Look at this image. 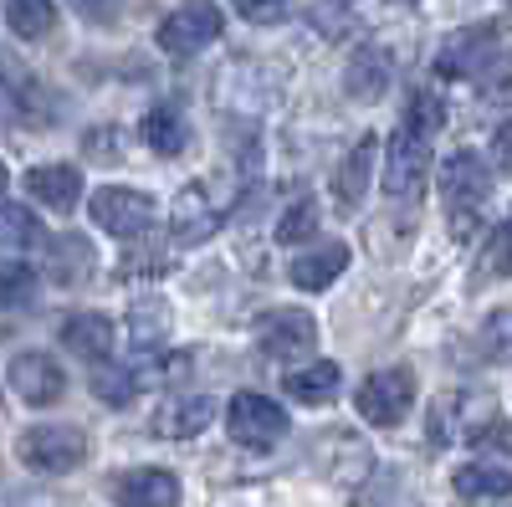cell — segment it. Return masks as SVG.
Returning a JSON list of instances; mask_svg holds the SVG:
<instances>
[{
	"label": "cell",
	"instance_id": "4fadbf2b",
	"mask_svg": "<svg viewBox=\"0 0 512 507\" xmlns=\"http://www.w3.org/2000/svg\"><path fill=\"white\" fill-rule=\"evenodd\" d=\"M108 497L118 507H180V477L164 467H139V472L113 477Z\"/></svg>",
	"mask_w": 512,
	"mask_h": 507
},
{
	"label": "cell",
	"instance_id": "7c38bea8",
	"mask_svg": "<svg viewBox=\"0 0 512 507\" xmlns=\"http://www.w3.org/2000/svg\"><path fill=\"white\" fill-rule=\"evenodd\" d=\"M226 210L216 205V195H210V185H185L175 195V205H169V236H175V246H200L221 231Z\"/></svg>",
	"mask_w": 512,
	"mask_h": 507
},
{
	"label": "cell",
	"instance_id": "e0dca14e",
	"mask_svg": "<svg viewBox=\"0 0 512 507\" xmlns=\"http://www.w3.org/2000/svg\"><path fill=\"white\" fill-rule=\"evenodd\" d=\"M57 333H62V349L88 364H108V354L118 344V328L108 313H67Z\"/></svg>",
	"mask_w": 512,
	"mask_h": 507
},
{
	"label": "cell",
	"instance_id": "d6a6232c",
	"mask_svg": "<svg viewBox=\"0 0 512 507\" xmlns=\"http://www.w3.org/2000/svg\"><path fill=\"white\" fill-rule=\"evenodd\" d=\"M415 129H425V134H436V129H446V103L436 98V93H415L410 98V113H405Z\"/></svg>",
	"mask_w": 512,
	"mask_h": 507
},
{
	"label": "cell",
	"instance_id": "4316f807",
	"mask_svg": "<svg viewBox=\"0 0 512 507\" xmlns=\"http://www.w3.org/2000/svg\"><path fill=\"white\" fill-rule=\"evenodd\" d=\"M282 385H287L292 400H303V405H328L338 390H344V369H338L333 359H323V364H308V369H292Z\"/></svg>",
	"mask_w": 512,
	"mask_h": 507
},
{
	"label": "cell",
	"instance_id": "d6986e66",
	"mask_svg": "<svg viewBox=\"0 0 512 507\" xmlns=\"http://www.w3.org/2000/svg\"><path fill=\"white\" fill-rule=\"evenodd\" d=\"M344 272H349V246H344V241H323V246H313V251H297L287 277H292V287H303V292H323V287H333Z\"/></svg>",
	"mask_w": 512,
	"mask_h": 507
},
{
	"label": "cell",
	"instance_id": "83f0119b",
	"mask_svg": "<svg viewBox=\"0 0 512 507\" xmlns=\"http://www.w3.org/2000/svg\"><path fill=\"white\" fill-rule=\"evenodd\" d=\"M6 26L21 41H41L57 31V6L52 0H6Z\"/></svg>",
	"mask_w": 512,
	"mask_h": 507
},
{
	"label": "cell",
	"instance_id": "2e32d148",
	"mask_svg": "<svg viewBox=\"0 0 512 507\" xmlns=\"http://www.w3.org/2000/svg\"><path fill=\"white\" fill-rule=\"evenodd\" d=\"M492 52H497V31L466 26V31L446 36V47L436 57V72L441 77H482V67L492 62Z\"/></svg>",
	"mask_w": 512,
	"mask_h": 507
},
{
	"label": "cell",
	"instance_id": "f1b7e54d",
	"mask_svg": "<svg viewBox=\"0 0 512 507\" xmlns=\"http://www.w3.org/2000/svg\"><path fill=\"white\" fill-rule=\"evenodd\" d=\"M144 379H154V374H144V369H113V364H98V369H93V395H98L103 405H128V400L139 395Z\"/></svg>",
	"mask_w": 512,
	"mask_h": 507
},
{
	"label": "cell",
	"instance_id": "5bb4252c",
	"mask_svg": "<svg viewBox=\"0 0 512 507\" xmlns=\"http://www.w3.org/2000/svg\"><path fill=\"white\" fill-rule=\"evenodd\" d=\"M390 82H395V57L384 52L379 41H364L344 67V93L354 103H379L384 93H390Z\"/></svg>",
	"mask_w": 512,
	"mask_h": 507
},
{
	"label": "cell",
	"instance_id": "277c9868",
	"mask_svg": "<svg viewBox=\"0 0 512 507\" xmlns=\"http://www.w3.org/2000/svg\"><path fill=\"white\" fill-rule=\"evenodd\" d=\"M21 461L41 477H67L88 461V431L77 426H62V420H47V426H31L21 441H16Z\"/></svg>",
	"mask_w": 512,
	"mask_h": 507
},
{
	"label": "cell",
	"instance_id": "1f68e13d",
	"mask_svg": "<svg viewBox=\"0 0 512 507\" xmlns=\"http://www.w3.org/2000/svg\"><path fill=\"white\" fill-rule=\"evenodd\" d=\"M482 349H487V359L512 364V308L487 313V323H482Z\"/></svg>",
	"mask_w": 512,
	"mask_h": 507
},
{
	"label": "cell",
	"instance_id": "9c48e42d",
	"mask_svg": "<svg viewBox=\"0 0 512 507\" xmlns=\"http://www.w3.org/2000/svg\"><path fill=\"white\" fill-rule=\"evenodd\" d=\"M88 210H93L98 231H108V236H118V241H134V236H144V231L154 226V200H149L144 190H128V185H103V190H93Z\"/></svg>",
	"mask_w": 512,
	"mask_h": 507
},
{
	"label": "cell",
	"instance_id": "ac0fdd59",
	"mask_svg": "<svg viewBox=\"0 0 512 507\" xmlns=\"http://www.w3.org/2000/svg\"><path fill=\"white\" fill-rule=\"evenodd\" d=\"M210 420H216V400L210 395H180V400H164L149 420V431L164 436V441H190L200 436Z\"/></svg>",
	"mask_w": 512,
	"mask_h": 507
},
{
	"label": "cell",
	"instance_id": "52a82bcc",
	"mask_svg": "<svg viewBox=\"0 0 512 507\" xmlns=\"http://www.w3.org/2000/svg\"><path fill=\"white\" fill-rule=\"evenodd\" d=\"M256 344L272 364H297L318 349V318L308 308H272L256 318Z\"/></svg>",
	"mask_w": 512,
	"mask_h": 507
},
{
	"label": "cell",
	"instance_id": "d590c367",
	"mask_svg": "<svg viewBox=\"0 0 512 507\" xmlns=\"http://www.w3.org/2000/svg\"><path fill=\"white\" fill-rule=\"evenodd\" d=\"M72 6L82 11V16H88V21H113V11H118V0H72Z\"/></svg>",
	"mask_w": 512,
	"mask_h": 507
},
{
	"label": "cell",
	"instance_id": "d4e9b609",
	"mask_svg": "<svg viewBox=\"0 0 512 507\" xmlns=\"http://www.w3.org/2000/svg\"><path fill=\"white\" fill-rule=\"evenodd\" d=\"M164 338H169V308L159 298H139L128 308V344H134V354L154 359L164 349Z\"/></svg>",
	"mask_w": 512,
	"mask_h": 507
},
{
	"label": "cell",
	"instance_id": "484cf974",
	"mask_svg": "<svg viewBox=\"0 0 512 507\" xmlns=\"http://www.w3.org/2000/svg\"><path fill=\"white\" fill-rule=\"evenodd\" d=\"M41 241H47L41 221L31 216L21 200H6V216H0V246H6V262H26Z\"/></svg>",
	"mask_w": 512,
	"mask_h": 507
},
{
	"label": "cell",
	"instance_id": "4dcf8cb0",
	"mask_svg": "<svg viewBox=\"0 0 512 507\" xmlns=\"http://www.w3.org/2000/svg\"><path fill=\"white\" fill-rule=\"evenodd\" d=\"M507 272H512V216L487 231L482 262H477V277H507Z\"/></svg>",
	"mask_w": 512,
	"mask_h": 507
},
{
	"label": "cell",
	"instance_id": "7a4b0ae2",
	"mask_svg": "<svg viewBox=\"0 0 512 507\" xmlns=\"http://www.w3.org/2000/svg\"><path fill=\"white\" fill-rule=\"evenodd\" d=\"M497 420V405L492 395H477V390H451L431 405V420H425V436H431V446H487V431Z\"/></svg>",
	"mask_w": 512,
	"mask_h": 507
},
{
	"label": "cell",
	"instance_id": "7402d4cb",
	"mask_svg": "<svg viewBox=\"0 0 512 507\" xmlns=\"http://www.w3.org/2000/svg\"><path fill=\"white\" fill-rule=\"evenodd\" d=\"M93 267H98V251H93V241L88 236H57L52 241V251H47V277L57 282V287H77V282H88L93 277Z\"/></svg>",
	"mask_w": 512,
	"mask_h": 507
},
{
	"label": "cell",
	"instance_id": "6da1fadb",
	"mask_svg": "<svg viewBox=\"0 0 512 507\" xmlns=\"http://www.w3.org/2000/svg\"><path fill=\"white\" fill-rule=\"evenodd\" d=\"M425 175H431V134L415 129L410 118H400V129L384 144V169H379V185L390 200L415 205L425 190Z\"/></svg>",
	"mask_w": 512,
	"mask_h": 507
},
{
	"label": "cell",
	"instance_id": "8fae6325",
	"mask_svg": "<svg viewBox=\"0 0 512 507\" xmlns=\"http://www.w3.org/2000/svg\"><path fill=\"white\" fill-rule=\"evenodd\" d=\"M221 36V11L210 6V0H185L180 11H169L159 21V52L169 57H195L200 47Z\"/></svg>",
	"mask_w": 512,
	"mask_h": 507
},
{
	"label": "cell",
	"instance_id": "3957f363",
	"mask_svg": "<svg viewBox=\"0 0 512 507\" xmlns=\"http://www.w3.org/2000/svg\"><path fill=\"white\" fill-rule=\"evenodd\" d=\"M487 190H492V175H487V159H482L477 149H456V154L441 164V195H446V205H451L456 236H472L477 210L487 205Z\"/></svg>",
	"mask_w": 512,
	"mask_h": 507
},
{
	"label": "cell",
	"instance_id": "8992f818",
	"mask_svg": "<svg viewBox=\"0 0 512 507\" xmlns=\"http://www.w3.org/2000/svg\"><path fill=\"white\" fill-rule=\"evenodd\" d=\"M226 431H231V441H236L241 451H256V456H262V451L282 446L287 415H282L277 400L256 395V390H241V395L226 405Z\"/></svg>",
	"mask_w": 512,
	"mask_h": 507
},
{
	"label": "cell",
	"instance_id": "8d00e7d4",
	"mask_svg": "<svg viewBox=\"0 0 512 507\" xmlns=\"http://www.w3.org/2000/svg\"><path fill=\"white\" fill-rule=\"evenodd\" d=\"M88 149L93 154H123V139L118 134H88Z\"/></svg>",
	"mask_w": 512,
	"mask_h": 507
},
{
	"label": "cell",
	"instance_id": "f546056e",
	"mask_svg": "<svg viewBox=\"0 0 512 507\" xmlns=\"http://www.w3.org/2000/svg\"><path fill=\"white\" fill-rule=\"evenodd\" d=\"M313 236H318V200L303 195V200H292V205L282 210L277 241H282V246H303V241H313Z\"/></svg>",
	"mask_w": 512,
	"mask_h": 507
},
{
	"label": "cell",
	"instance_id": "836d02e7",
	"mask_svg": "<svg viewBox=\"0 0 512 507\" xmlns=\"http://www.w3.org/2000/svg\"><path fill=\"white\" fill-rule=\"evenodd\" d=\"M0 292H6V308H21L36 292V272H26V262H6V272H0Z\"/></svg>",
	"mask_w": 512,
	"mask_h": 507
},
{
	"label": "cell",
	"instance_id": "e575fe53",
	"mask_svg": "<svg viewBox=\"0 0 512 507\" xmlns=\"http://www.w3.org/2000/svg\"><path fill=\"white\" fill-rule=\"evenodd\" d=\"M231 6L241 11V21L251 26H277L287 16V0H231Z\"/></svg>",
	"mask_w": 512,
	"mask_h": 507
},
{
	"label": "cell",
	"instance_id": "ba28073f",
	"mask_svg": "<svg viewBox=\"0 0 512 507\" xmlns=\"http://www.w3.org/2000/svg\"><path fill=\"white\" fill-rule=\"evenodd\" d=\"M359 415L369 426H400V415L415 405V369L410 364H390V369H374L364 385H359Z\"/></svg>",
	"mask_w": 512,
	"mask_h": 507
},
{
	"label": "cell",
	"instance_id": "cb8c5ba5",
	"mask_svg": "<svg viewBox=\"0 0 512 507\" xmlns=\"http://www.w3.org/2000/svg\"><path fill=\"white\" fill-rule=\"evenodd\" d=\"M456 497L466 502H492V497H512V467H502V461H466V467L451 477Z\"/></svg>",
	"mask_w": 512,
	"mask_h": 507
},
{
	"label": "cell",
	"instance_id": "ffe728a7",
	"mask_svg": "<svg viewBox=\"0 0 512 507\" xmlns=\"http://www.w3.org/2000/svg\"><path fill=\"white\" fill-rule=\"evenodd\" d=\"M26 190L47 205V210H72L82 200V169L77 164H36L26 175Z\"/></svg>",
	"mask_w": 512,
	"mask_h": 507
},
{
	"label": "cell",
	"instance_id": "44dd1931",
	"mask_svg": "<svg viewBox=\"0 0 512 507\" xmlns=\"http://www.w3.org/2000/svg\"><path fill=\"white\" fill-rule=\"evenodd\" d=\"M323 446H333V451H338V456H328V451H323V456H328V461H323V472H328V482H333V487H359V482L374 472V451H369L354 431H333Z\"/></svg>",
	"mask_w": 512,
	"mask_h": 507
},
{
	"label": "cell",
	"instance_id": "603a6c76",
	"mask_svg": "<svg viewBox=\"0 0 512 507\" xmlns=\"http://www.w3.org/2000/svg\"><path fill=\"white\" fill-rule=\"evenodd\" d=\"M144 144H149L159 159L185 154V149H190V123H185V113H180L175 103L149 108V113H144Z\"/></svg>",
	"mask_w": 512,
	"mask_h": 507
},
{
	"label": "cell",
	"instance_id": "74e56055",
	"mask_svg": "<svg viewBox=\"0 0 512 507\" xmlns=\"http://www.w3.org/2000/svg\"><path fill=\"white\" fill-rule=\"evenodd\" d=\"M497 159H502V169H512V123L497 129Z\"/></svg>",
	"mask_w": 512,
	"mask_h": 507
},
{
	"label": "cell",
	"instance_id": "30bf717a",
	"mask_svg": "<svg viewBox=\"0 0 512 507\" xmlns=\"http://www.w3.org/2000/svg\"><path fill=\"white\" fill-rule=\"evenodd\" d=\"M6 379H11V390H16L31 410H47V405H57V400L67 395V374H62V364H57L47 349H21V354H11Z\"/></svg>",
	"mask_w": 512,
	"mask_h": 507
},
{
	"label": "cell",
	"instance_id": "9a60e30c",
	"mask_svg": "<svg viewBox=\"0 0 512 507\" xmlns=\"http://www.w3.org/2000/svg\"><path fill=\"white\" fill-rule=\"evenodd\" d=\"M374 159H379V144L374 134H364L344 159H338V175H333V200H338V216H354L364 210V195H369V180H374Z\"/></svg>",
	"mask_w": 512,
	"mask_h": 507
},
{
	"label": "cell",
	"instance_id": "5b68a950",
	"mask_svg": "<svg viewBox=\"0 0 512 507\" xmlns=\"http://www.w3.org/2000/svg\"><path fill=\"white\" fill-rule=\"evenodd\" d=\"M272 98H277V67L231 62V67H221V77H216V108H221L226 118L251 123V118H262V113L272 108Z\"/></svg>",
	"mask_w": 512,
	"mask_h": 507
}]
</instances>
